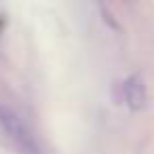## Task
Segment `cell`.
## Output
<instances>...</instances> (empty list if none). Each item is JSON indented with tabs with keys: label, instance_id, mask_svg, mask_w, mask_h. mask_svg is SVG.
Wrapping results in <instances>:
<instances>
[{
	"label": "cell",
	"instance_id": "6da1fadb",
	"mask_svg": "<svg viewBox=\"0 0 154 154\" xmlns=\"http://www.w3.org/2000/svg\"><path fill=\"white\" fill-rule=\"evenodd\" d=\"M0 129H2L26 154H38V143L34 133L28 129V125L23 122V118L13 112L9 106L0 103Z\"/></svg>",
	"mask_w": 154,
	"mask_h": 154
},
{
	"label": "cell",
	"instance_id": "7a4b0ae2",
	"mask_svg": "<svg viewBox=\"0 0 154 154\" xmlns=\"http://www.w3.org/2000/svg\"><path fill=\"white\" fill-rule=\"evenodd\" d=\"M122 99L133 112H139L148 106V91H146V82L141 74H131L122 82Z\"/></svg>",
	"mask_w": 154,
	"mask_h": 154
}]
</instances>
